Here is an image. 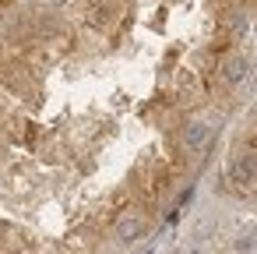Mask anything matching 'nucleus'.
<instances>
[{
	"mask_svg": "<svg viewBox=\"0 0 257 254\" xmlns=\"http://www.w3.org/2000/svg\"><path fill=\"white\" fill-rule=\"evenodd\" d=\"M239 78H243V60H232L225 71V81H239Z\"/></svg>",
	"mask_w": 257,
	"mask_h": 254,
	"instance_id": "nucleus-4",
	"label": "nucleus"
},
{
	"mask_svg": "<svg viewBox=\"0 0 257 254\" xmlns=\"http://www.w3.org/2000/svg\"><path fill=\"white\" fill-rule=\"evenodd\" d=\"M138 233H141V219H138L134 212H123L120 222H116V236H120V240H134Z\"/></svg>",
	"mask_w": 257,
	"mask_h": 254,
	"instance_id": "nucleus-1",
	"label": "nucleus"
},
{
	"mask_svg": "<svg viewBox=\"0 0 257 254\" xmlns=\"http://www.w3.org/2000/svg\"><path fill=\"white\" fill-rule=\"evenodd\" d=\"M232 177H236V184H246V180L253 177V162H250V159H239L236 170H232Z\"/></svg>",
	"mask_w": 257,
	"mask_h": 254,
	"instance_id": "nucleus-3",
	"label": "nucleus"
},
{
	"mask_svg": "<svg viewBox=\"0 0 257 254\" xmlns=\"http://www.w3.org/2000/svg\"><path fill=\"white\" fill-rule=\"evenodd\" d=\"M183 141H187L190 148H201V145L208 141V127H204V124H190V127L183 131Z\"/></svg>",
	"mask_w": 257,
	"mask_h": 254,
	"instance_id": "nucleus-2",
	"label": "nucleus"
}]
</instances>
